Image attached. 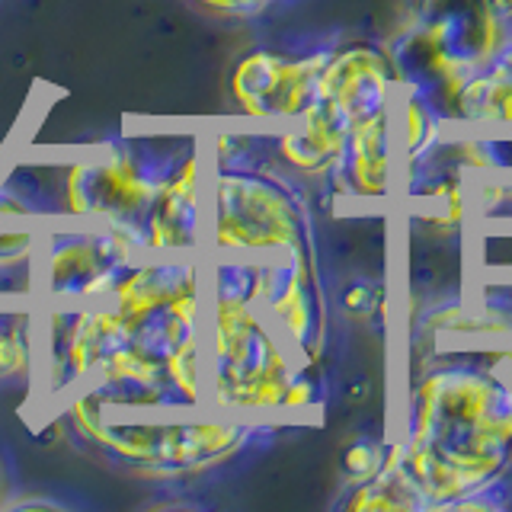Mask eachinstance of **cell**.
Instances as JSON below:
<instances>
[{
    "instance_id": "cell-1",
    "label": "cell",
    "mask_w": 512,
    "mask_h": 512,
    "mask_svg": "<svg viewBox=\"0 0 512 512\" xmlns=\"http://www.w3.org/2000/svg\"><path fill=\"white\" fill-rule=\"evenodd\" d=\"M391 452L423 509H452L500 484L512 464V375L477 365L429 372Z\"/></svg>"
},
{
    "instance_id": "cell-2",
    "label": "cell",
    "mask_w": 512,
    "mask_h": 512,
    "mask_svg": "<svg viewBox=\"0 0 512 512\" xmlns=\"http://www.w3.org/2000/svg\"><path fill=\"white\" fill-rule=\"evenodd\" d=\"M205 391L221 413L282 410L288 378L301 365L272 320L247 301L205 298Z\"/></svg>"
},
{
    "instance_id": "cell-3",
    "label": "cell",
    "mask_w": 512,
    "mask_h": 512,
    "mask_svg": "<svg viewBox=\"0 0 512 512\" xmlns=\"http://www.w3.org/2000/svg\"><path fill=\"white\" fill-rule=\"evenodd\" d=\"M71 423L96 445L109 448L132 464H144L151 474L176 477L205 471L237 455L250 439L247 423H125L93 394L80 391L71 400Z\"/></svg>"
},
{
    "instance_id": "cell-4",
    "label": "cell",
    "mask_w": 512,
    "mask_h": 512,
    "mask_svg": "<svg viewBox=\"0 0 512 512\" xmlns=\"http://www.w3.org/2000/svg\"><path fill=\"white\" fill-rule=\"evenodd\" d=\"M208 228L215 253L269 256L308 244V224L298 199L269 176L221 170L205 189Z\"/></svg>"
},
{
    "instance_id": "cell-5",
    "label": "cell",
    "mask_w": 512,
    "mask_h": 512,
    "mask_svg": "<svg viewBox=\"0 0 512 512\" xmlns=\"http://www.w3.org/2000/svg\"><path fill=\"white\" fill-rule=\"evenodd\" d=\"M397 80L391 61L375 48H343L330 52L317 80L314 103L301 112V122H314L349 141L356 128L394 116Z\"/></svg>"
},
{
    "instance_id": "cell-6",
    "label": "cell",
    "mask_w": 512,
    "mask_h": 512,
    "mask_svg": "<svg viewBox=\"0 0 512 512\" xmlns=\"http://www.w3.org/2000/svg\"><path fill=\"white\" fill-rule=\"evenodd\" d=\"M330 52L308 58H282L272 52H253L231 74V96L253 119L295 122L314 103L317 80Z\"/></svg>"
},
{
    "instance_id": "cell-7",
    "label": "cell",
    "mask_w": 512,
    "mask_h": 512,
    "mask_svg": "<svg viewBox=\"0 0 512 512\" xmlns=\"http://www.w3.org/2000/svg\"><path fill=\"white\" fill-rule=\"evenodd\" d=\"M455 122L484 128L512 125V39H506L500 55L484 71L464 84L455 106Z\"/></svg>"
},
{
    "instance_id": "cell-8",
    "label": "cell",
    "mask_w": 512,
    "mask_h": 512,
    "mask_svg": "<svg viewBox=\"0 0 512 512\" xmlns=\"http://www.w3.org/2000/svg\"><path fill=\"white\" fill-rule=\"evenodd\" d=\"M384 455H388V445H381L375 439H356L352 445H346L343 452V474L352 487L356 484H365V480H372L381 464H384Z\"/></svg>"
},
{
    "instance_id": "cell-9",
    "label": "cell",
    "mask_w": 512,
    "mask_h": 512,
    "mask_svg": "<svg viewBox=\"0 0 512 512\" xmlns=\"http://www.w3.org/2000/svg\"><path fill=\"white\" fill-rule=\"evenodd\" d=\"M32 365V340L20 327H4L0 330V375H23Z\"/></svg>"
},
{
    "instance_id": "cell-10",
    "label": "cell",
    "mask_w": 512,
    "mask_h": 512,
    "mask_svg": "<svg viewBox=\"0 0 512 512\" xmlns=\"http://www.w3.org/2000/svg\"><path fill=\"white\" fill-rule=\"evenodd\" d=\"M314 365H298L295 375L288 378L282 394V413H304L320 404V381L311 375Z\"/></svg>"
},
{
    "instance_id": "cell-11",
    "label": "cell",
    "mask_w": 512,
    "mask_h": 512,
    "mask_svg": "<svg viewBox=\"0 0 512 512\" xmlns=\"http://www.w3.org/2000/svg\"><path fill=\"white\" fill-rule=\"evenodd\" d=\"M378 295L381 292H378L372 282H352L346 292H343V311L349 317H375L378 304H381Z\"/></svg>"
},
{
    "instance_id": "cell-12",
    "label": "cell",
    "mask_w": 512,
    "mask_h": 512,
    "mask_svg": "<svg viewBox=\"0 0 512 512\" xmlns=\"http://www.w3.org/2000/svg\"><path fill=\"white\" fill-rule=\"evenodd\" d=\"M199 4L221 10V13H237V16H250V13H260L263 7H269L272 0H199Z\"/></svg>"
},
{
    "instance_id": "cell-13",
    "label": "cell",
    "mask_w": 512,
    "mask_h": 512,
    "mask_svg": "<svg viewBox=\"0 0 512 512\" xmlns=\"http://www.w3.org/2000/svg\"><path fill=\"white\" fill-rule=\"evenodd\" d=\"M416 4H420V0H416Z\"/></svg>"
}]
</instances>
